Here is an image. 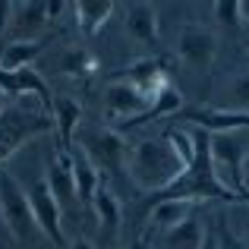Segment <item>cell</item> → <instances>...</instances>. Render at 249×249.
<instances>
[{"instance_id": "cell-1", "label": "cell", "mask_w": 249, "mask_h": 249, "mask_svg": "<svg viewBox=\"0 0 249 249\" xmlns=\"http://www.w3.org/2000/svg\"><path fill=\"white\" fill-rule=\"evenodd\" d=\"M189 164L183 161V155L170 145L167 136L161 139H142L126 152V174L142 193H164L183 177V170Z\"/></svg>"}, {"instance_id": "cell-2", "label": "cell", "mask_w": 249, "mask_h": 249, "mask_svg": "<svg viewBox=\"0 0 249 249\" xmlns=\"http://www.w3.org/2000/svg\"><path fill=\"white\" fill-rule=\"evenodd\" d=\"M51 126H54V117L48 110H29L25 104H6V110L0 114V167L25 142L51 133Z\"/></svg>"}, {"instance_id": "cell-3", "label": "cell", "mask_w": 249, "mask_h": 249, "mask_svg": "<svg viewBox=\"0 0 249 249\" xmlns=\"http://www.w3.org/2000/svg\"><path fill=\"white\" fill-rule=\"evenodd\" d=\"M249 152V133L240 129V133H218L212 136V167H214V177L224 189H231L233 196H240L243 202L246 193H243V158Z\"/></svg>"}, {"instance_id": "cell-4", "label": "cell", "mask_w": 249, "mask_h": 249, "mask_svg": "<svg viewBox=\"0 0 249 249\" xmlns=\"http://www.w3.org/2000/svg\"><path fill=\"white\" fill-rule=\"evenodd\" d=\"M76 148L91 161L98 174H117L126 164V139L110 126H79Z\"/></svg>"}, {"instance_id": "cell-5", "label": "cell", "mask_w": 249, "mask_h": 249, "mask_svg": "<svg viewBox=\"0 0 249 249\" xmlns=\"http://www.w3.org/2000/svg\"><path fill=\"white\" fill-rule=\"evenodd\" d=\"M0 218H3L6 231L13 233L16 243H25L38 231L35 214H32V202H29V189L3 167H0Z\"/></svg>"}, {"instance_id": "cell-6", "label": "cell", "mask_w": 249, "mask_h": 249, "mask_svg": "<svg viewBox=\"0 0 249 249\" xmlns=\"http://www.w3.org/2000/svg\"><path fill=\"white\" fill-rule=\"evenodd\" d=\"M177 57L193 73L212 70L214 57H218V38H214V32L205 29V25H196V22L183 25L180 38H177Z\"/></svg>"}, {"instance_id": "cell-7", "label": "cell", "mask_w": 249, "mask_h": 249, "mask_svg": "<svg viewBox=\"0 0 249 249\" xmlns=\"http://www.w3.org/2000/svg\"><path fill=\"white\" fill-rule=\"evenodd\" d=\"M29 202H32V214H35V227H38V231H41L54 246L67 249V237H63V212H60V205L54 202V196H51L44 177L32 183Z\"/></svg>"}, {"instance_id": "cell-8", "label": "cell", "mask_w": 249, "mask_h": 249, "mask_svg": "<svg viewBox=\"0 0 249 249\" xmlns=\"http://www.w3.org/2000/svg\"><path fill=\"white\" fill-rule=\"evenodd\" d=\"M148 104L152 101H148L139 89H133V85L123 82V79H114L104 89V114H107V120H114V126L139 117Z\"/></svg>"}, {"instance_id": "cell-9", "label": "cell", "mask_w": 249, "mask_h": 249, "mask_svg": "<svg viewBox=\"0 0 249 249\" xmlns=\"http://www.w3.org/2000/svg\"><path fill=\"white\" fill-rule=\"evenodd\" d=\"M44 183H48L54 202L60 205V212H76L79 199H76V183H73V167H70V152L57 148V155L48 161V170H44Z\"/></svg>"}, {"instance_id": "cell-10", "label": "cell", "mask_w": 249, "mask_h": 249, "mask_svg": "<svg viewBox=\"0 0 249 249\" xmlns=\"http://www.w3.org/2000/svg\"><path fill=\"white\" fill-rule=\"evenodd\" d=\"M0 91H3L6 98L35 95L38 101H41V110H48V114H51V107H54V95H51L48 82H44L32 67L16 70V73H3V70H0Z\"/></svg>"}, {"instance_id": "cell-11", "label": "cell", "mask_w": 249, "mask_h": 249, "mask_svg": "<svg viewBox=\"0 0 249 249\" xmlns=\"http://www.w3.org/2000/svg\"><path fill=\"white\" fill-rule=\"evenodd\" d=\"M51 16H48V3L41 0H29V3H13L10 13V29H13V41H38L44 29H48Z\"/></svg>"}, {"instance_id": "cell-12", "label": "cell", "mask_w": 249, "mask_h": 249, "mask_svg": "<svg viewBox=\"0 0 249 249\" xmlns=\"http://www.w3.org/2000/svg\"><path fill=\"white\" fill-rule=\"evenodd\" d=\"M189 126H199L205 129L208 136H218V133H240L246 129L249 133V114H237V110H224V107H202L186 114Z\"/></svg>"}, {"instance_id": "cell-13", "label": "cell", "mask_w": 249, "mask_h": 249, "mask_svg": "<svg viewBox=\"0 0 249 249\" xmlns=\"http://www.w3.org/2000/svg\"><path fill=\"white\" fill-rule=\"evenodd\" d=\"M123 82H129L133 89H139L142 95L152 101L164 85H170V76H167V70H164L161 60H155V57H142V60H136L133 67L123 73Z\"/></svg>"}, {"instance_id": "cell-14", "label": "cell", "mask_w": 249, "mask_h": 249, "mask_svg": "<svg viewBox=\"0 0 249 249\" xmlns=\"http://www.w3.org/2000/svg\"><path fill=\"white\" fill-rule=\"evenodd\" d=\"M126 32L133 41L139 44H148V48H155V44L161 41V32H158V6L155 3H129L126 6Z\"/></svg>"}, {"instance_id": "cell-15", "label": "cell", "mask_w": 249, "mask_h": 249, "mask_svg": "<svg viewBox=\"0 0 249 249\" xmlns=\"http://www.w3.org/2000/svg\"><path fill=\"white\" fill-rule=\"evenodd\" d=\"M183 107V91L177 89L174 82L164 85V89L158 91V95L152 98V104H148L145 110H142L139 117H133V120H126V123H117V126H110V129H117V133H126V129H133V126H142V123H152V120H158V117H167V114H177V110Z\"/></svg>"}, {"instance_id": "cell-16", "label": "cell", "mask_w": 249, "mask_h": 249, "mask_svg": "<svg viewBox=\"0 0 249 249\" xmlns=\"http://www.w3.org/2000/svg\"><path fill=\"white\" fill-rule=\"evenodd\" d=\"M89 208L95 212L98 231H101L104 240H110V237L120 233V227H123V205H120V199H117L107 186H98V193L91 196V205Z\"/></svg>"}, {"instance_id": "cell-17", "label": "cell", "mask_w": 249, "mask_h": 249, "mask_svg": "<svg viewBox=\"0 0 249 249\" xmlns=\"http://www.w3.org/2000/svg\"><path fill=\"white\" fill-rule=\"evenodd\" d=\"M51 117H54V126L60 133V148L70 152L76 145V133L82 126V104L76 98H54V107H51Z\"/></svg>"}, {"instance_id": "cell-18", "label": "cell", "mask_w": 249, "mask_h": 249, "mask_svg": "<svg viewBox=\"0 0 249 249\" xmlns=\"http://www.w3.org/2000/svg\"><path fill=\"white\" fill-rule=\"evenodd\" d=\"M208 240V227L199 214H189L183 224L161 233V249H202Z\"/></svg>"}, {"instance_id": "cell-19", "label": "cell", "mask_w": 249, "mask_h": 249, "mask_svg": "<svg viewBox=\"0 0 249 249\" xmlns=\"http://www.w3.org/2000/svg\"><path fill=\"white\" fill-rule=\"evenodd\" d=\"M196 205H199V202H189V199H152L148 221H152V227H158V231L164 233L170 227L183 224L189 214H196Z\"/></svg>"}, {"instance_id": "cell-20", "label": "cell", "mask_w": 249, "mask_h": 249, "mask_svg": "<svg viewBox=\"0 0 249 249\" xmlns=\"http://www.w3.org/2000/svg\"><path fill=\"white\" fill-rule=\"evenodd\" d=\"M70 167H73V183H76V199L79 205H91V196L101 186V174L91 167V161L85 158L79 148H70Z\"/></svg>"}, {"instance_id": "cell-21", "label": "cell", "mask_w": 249, "mask_h": 249, "mask_svg": "<svg viewBox=\"0 0 249 249\" xmlns=\"http://www.w3.org/2000/svg\"><path fill=\"white\" fill-rule=\"evenodd\" d=\"M48 41L38 38V41H10L3 51H0V70L3 73H16V70H25L44 54Z\"/></svg>"}, {"instance_id": "cell-22", "label": "cell", "mask_w": 249, "mask_h": 249, "mask_svg": "<svg viewBox=\"0 0 249 249\" xmlns=\"http://www.w3.org/2000/svg\"><path fill=\"white\" fill-rule=\"evenodd\" d=\"M73 10H76V19H79V29L85 35H95L110 19V13L117 10V3L114 0H79Z\"/></svg>"}, {"instance_id": "cell-23", "label": "cell", "mask_w": 249, "mask_h": 249, "mask_svg": "<svg viewBox=\"0 0 249 249\" xmlns=\"http://www.w3.org/2000/svg\"><path fill=\"white\" fill-rule=\"evenodd\" d=\"M98 70V60L91 51L85 48H67L60 54V73L63 76H76V79H85Z\"/></svg>"}, {"instance_id": "cell-24", "label": "cell", "mask_w": 249, "mask_h": 249, "mask_svg": "<svg viewBox=\"0 0 249 249\" xmlns=\"http://www.w3.org/2000/svg\"><path fill=\"white\" fill-rule=\"evenodd\" d=\"M224 110H237V114H249V70L237 73L227 85V101Z\"/></svg>"}, {"instance_id": "cell-25", "label": "cell", "mask_w": 249, "mask_h": 249, "mask_svg": "<svg viewBox=\"0 0 249 249\" xmlns=\"http://www.w3.org/2000/svg\"><path fill=\"white\" fill-rule=\"evenodd\" d=\"M212 10H214V16H218V22H221V25H231V29H237V25L243 22V13H240V0H218Z\"/></svg>"}, {"instance_id": "cell-26", "label": "cell", "mask_w": 249, "mask_h": 249, "mask_svg": "<svg viewBox=\"0 0 249 249\" xmlns=\"http://www.w3.org/2000/svg\"><path fill=\"white\" fill-rule=\"evenodd\" d=\"M10 13H13V3L10 0H0V38H3V32L10 29Z\"/></svg>"}, {"instance_id": "cell-27", "label": "cell", "mask_w": 249, "mask_h": 249, "mask_svg": "<svg viewBox=\"0 0 249 249\" xmlns=\"http://www.w3.org/2000/svg\"><path fill=\"white\" fill-rule=\"evenodd\" d=\"M67 249H95V243L91 240H85V237H76V240H70Z\"/></svg>"}, {"instance_id": "cell-28", "label": "cell", "mask_w": 249, "mask_h": 249, "mask_svg": "<svg viewBox=\"0 0 249 249\" xmlns=\"http://www.w3.org/2000/svg\"><path fill=\"white\" fill-rule=\"evenodd\" d=\"M63 10H67V3H63V0H54V3H48V16H51V19L60 16Z\"/></svg>"}, {"instance_id": "cell-29", "label": "cell", "mask_w": 249, "mask_h": 249, "mask_svg": "<svg viewBox=\"0 0 249 249\" xmlns=\"http://www.w3.org/2000/svg\"><path fill=\"white\" fill-rule=\"evenodd\" d=\"M243 193H246V199H249V152H246V158H243Z\"/></svg>"}, {"instance_id": "cell-30", "label": "cell", "mask_w": 249, "mask_h": 249, "mask_svg": "<svg viewBox=\"0 0 249 249\" xmlns=\"http://www.w3.org/2000/svg\"><path fill=\"white\" fill-rule=\"evenodd\" d=\"M240 13H243V22L249 25V0H240Z\"/></svg>"}, {"instance_id": "cell-31", "label": "cell", "mask_w": 249, "mask_h": 249, "mask_svg": "<svg viewBox=\"0 0 249 249\" xmlns=\"http://www.w3.org/2000/svg\"><path fill=\"white\" fill-rule=\"evenodd\" d=\"M202 249H221V246H218V240H214L212 233H208V240H205V246H202Z\"/></svg>"}, {"instance_id": "cell-32", "label": "cell", "mask_w": 249, "mask_h": 249, "mask_svg": "<svg viewBox=\"0 0 249 249\" xmlns=\"http://www.w3.org/2000/svg\"><path fill=\"white\" fill-rule=\"evenodd\" d=\"M6 101H10V98H6L3 91H0V114H3V110H6Z\"/></svg>"}, {"instance_id": "cell-33", "label": "cell", "mask_w": 249, "mask_h": 249, "mask_svg": "<svg viewBox=\"0 0 249 249\" xmlns=\"http://www.w3.org/2000/svg\"><path fill=\"white\" fill-rule=\"evenodd\" d=\"M227 249H243V246H237V243H233V237L227 233Z\"/></svg>"}, {"instance_id": "cell-34", "label": "cell", "mask_w": 249, "mask_h": 249, "mask_svg": "<svg viewBox=\"0 0 249 249\" xmlns=\"http://www.w3.org/2000/svg\"><path fill=\"white\" fill-rule=\"evenodd\" d=\"M243 237H246V243H249V218H246V224H243Z\"/></svg>"}, {"instance_id": "cell-35", "label": "cell", "mask_w": 249, "mask_h": 249, "mask_svg": "<svg viewBox=\"0 0 249 249\" xmlns=\"http://www.w3.org/2000/svg\"><path fill=\"white\" fill-rule=\"evenodd\" d=\"M246 48H249V44H246Z\"/></svg>"}, {"instance_id": "cell-36", "label": "cell", "mask_w": 249, "mask_h": 249, "mask_svg": "<svg viewBox=\"0 0 249 249\" xmlns=\"http://www.w3.org/2000/svg\"><path fill=\"white\" fill-rule=\"evenodd\" d=\"M0 249H3V246H0Z\"/></svg>"}]
</instances>
